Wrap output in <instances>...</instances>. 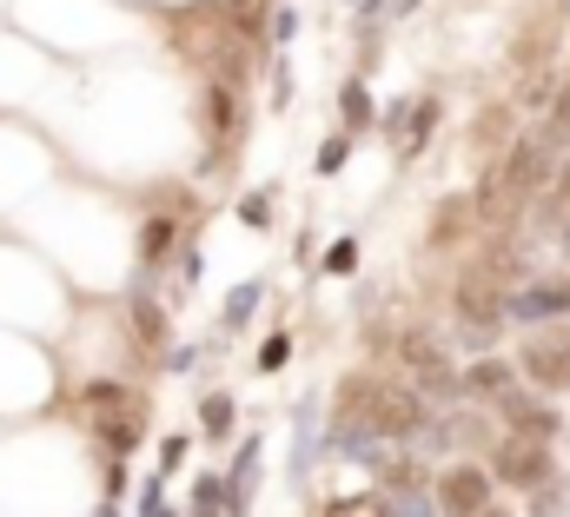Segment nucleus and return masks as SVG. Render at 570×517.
Returning a JSON list of instances; mask_svg holds the SVG:
<instances>
[{"label": "nucleus", "instance_id": "obj_1", "mask_svg": "<svg viewBox=\"0 0 570 517\" xmlns=\"http://www.w3.org/2000/svg\"><path fill=\"white\" fill-rule=\"evenodd\" d=\"M365 424L391 445H419L432 431V398L419 385H372V405H365Z\"/></svg>", "mask_w": 570, "mask_h": 517}, {"label": "nucleus", "instance_id": "obj_34", "mask_svg": "<svg viewBox=\"0 0 570 517\" xmlns=\"http://www.w3.org/2000/svg\"><path fill=\"white\" fill-rule=\"evenodd\" d=\"M484 517H511V510H498V504H492V510H484Z\"/></svg>", "mask_w": 570, "mask_h": 517}, {"label": "nucleus", "instance_id": "obj_11", "mask_svg": "<svg viewBox=\"0 0 570 517\" xmlns=\"http://www.w3.org/2000/svg\"><path fill=\"white\" fill-rule=\"evenodd\" d=\"M206 127H213V146H232L239 140V100H232L226 80L206 86Z\"/></svg>", "mask_w": 570, "mask_h": 517}, {"label": "nucleus", "instance_id": "obj_5", "mask_svg": "<svg viewBox=\"0 0 570 517\" xmlns=\"http://www.w3.org/2000/svg\"><path fill=\"white\" fill-rule=\"evenodd\" d=\"M492 491H498V478L484 471V465H451V471L432 484L438 517H484V510H492Z\"/></svg>", "mask_w": 570, "mask_h": 517}, {"label": "nucleus", "instance_id": "obj_35", "mask_svg": "<svg viewBox=\"0 0 570 517\" xmlns=\"http://www.w3.org/2000/svg\"><path fill=\"white\" fill-rule=\"evenodd\" d=\"M153 517H173V510H153Z\"/></svg>", "mask_w": 570, "mask_h": 517}, {"label": "nucleus", "instance_id": "obj_10", "mask_svg": "<svg viewBox=\"0 0 570 517\" xmlns=\"http://www.w3.org/2000/svg\"><path fill=\"white\" fill-rule=\"evenodd\" d=\"M458 378H464V398H492V405H498V398L518 385V365H505V359H477V365L458 372Z\"/></svg>", "mask_w": 570, "mask_h": 517}, {"label": "nucleus", "instance_id": "obj_24", "mask_svg": "<svg viewBox=\"0 0 570 517\" xmlns=\"http://www.w3.org/2000/svg\"><path fill=\"white\" fill-rule=\"evenodd\" d=\"M492 140H511V107H492L477 127V146H492Z\"/></svg>", "mask_w": 570, "mask_h": 517}, {"label": "nucleus", "instance_id": "obj_26", "mask_svg": "<svg viewBox=\"0 0 570 517\" xmlns=\"http://www.w3.org/2000/svg\"><path fill=\"white\" fill-rule=\"evenodd\" d=\"M544 213H550V219H570V159H563V172H557V187H550Z\"/></svg>", "mask_w": 570, "mask_h": 517}, {"label": "nucleus", "instance_id": "obj_15", "mask_svg": "<svg viewBox=\"0 0 570 517\" xmlns=\"http://www.w3.org/2000/svg\"><path fill=\"white\" fill-rule=\"evenodd\" d=\"M339 107H345V127H352V133L378 120V107H372V94H365V80H345V94H339Z\"/></svg>", "mask_w": 570, "mask_h": 517}, {"label": "nucleus", "instance_id": "obj_33", "mask_svg": "<svg viewBox=\"0 0 570 517\" xmlns=\"http://www.w3.org/2000/svg\"><path fill=\"white\" fill-rule=\"evenodd\" d=\"M557 245H563V258H570V219H563V232H557Z\"/></svg>", "mask_w": 570, "mask_h": 517}, {"label": "nucleus", "instance_id": "obj_31", "mask_svg": "<svg viewBox=\"0 0 570 517\" xmlns=\"http://www.w3.org/2000/svg\"><path fill=\"white\" fill-rule=\"evenodd\" d=\"M272 34H279V40H292V34H299V14H292V8H279V14H272Z\"/></svg>", "mask_w": 570, "mask_h": 517}, {"label": "nucleus", "instance_id": "obj_4", "mask_svg": "<svg viewBox=\"0 0 570 517\" xmlns=\"http://www.w3.org/2000/svg\"><path fill=\"white\" fill-rule=\"evenodd\" d=\"M518 372L537 392H570V325L563 332H531L524 352H518Z\"/></svg>", "mask_w": 570, "mask_h": 517}, {"label": "nucleus", "instance_id": "obj_9", "mask_svg": "<svg viewBox=\"0 0 570 517\" xmlns=\"http://www.w3.org/2000/svg\"><path fill=\"white\" fill-rule=\"evenodd\" d=\"M398 359H404V365L419 372V385H425V378H438V372H451L445 345H438L432 332H404V338H398Z\"/></svg>", "mask_w": 570, "mask_h": 517}, {"label": "nucleus", "instance_id": "obj_22", "mask_svg": "<svg viewBox=\"0 0 570 517\" xmlns=\"http://www.w3.org/2000/svg\"><path fill=\"white\" fill-rule=\"evenodd\" d=\"M100 438H107V452H113V458H126V452L140 445V424H133V418H113V424L100 431Z\"/></svg>", "mask_w": 570, "mask_h": 517}, {"label": "nucleus", "instance_id": "obj_14", "mask_svg": "<svg viewBox=\"0 0 570 517\" xmlns=\"http://www.w3.org/2000/svg\"><path fill=\"white\" fill-rule=\"evenodd\" d=\"M133 338L146 345V352H159V345H167V312H159V305H153L146 292L133 299Z\"/></svg>", "mask_w": 570, "mask_h": 517}, {"label": "nucleus", "instance_id": "obj_6", "mask_svg": "<svg viewBox=\"0 0 570 517\" xmlns=\"http://www.w3.org/2000/svg\"><path fill=\"white\" fill-rule=\"evenodd\" d=\"M505 305H511L505 279H492V273H464L458 279V325L464 332H498L505 325Z\"/></svg>", "mask_w": 570, "mask_h": 517}, {"label": "nucleus", "instance_id": "obj_7", "mask_svg": "<svg viewBox=\"0 0 570 517\" xmlns=\"http://www.w3.org/2000/svg\"><path fill=\"white\" fill-rule=\"evenodd\" d=\"M498 418L511 424V438H537V445H550L557 431H563V418L550 411V398H537V392H524V385H511V392L498 398Z\"/></svg>", "mask_w": 570, "mask_h": 517}, {"label": "nucleus", "instance_id": "obj_2", "mask_svg": "<svg viewBox=\"0 0 570 517\" xmlns=\"http://www.w3.org/2000/svg\"><path fill=\"white\" fill-rule=\"evenodd\" d=\"M544 172H550V140H544V133H531V140H511L505 166L492 172V180H484L477 206H498V200H531V193L544 187Z\"/></svg>", "mask_w": 570, "mask_h": 517}, {"label": "nucleus", "instance_id": "obj_13", "mask_svg": "<svg viewBox=\"0 0 570 517\" xmlns=\"http://www.w3.org/2000/svg\"><path fill=\"white\" fill-rule=\"evenodd\" d=\"M312 418H318V411H312V398H305V405L292 411V431H299V438H292V484H305V478H312V458H318V438H312Z\"/></svg>", "mask_w": 570, "mask_h": 517}, {"label": "nucleus", "instance_id": "obj_29", "mask_svg": "<svg viewBox=\"0 0 570 517\" xmlns=\"http://www.w3.org/2000/svg\"><path fill=\"white\" fill-rule=\"evenodd\" d=\"M345 153H352L345 140H325V146H318V172H339V166H345Z\"/></svg>", "mask_w": 570, "mask_h": 517}, {"label": "nucleus", "instance_id": "obj_20", "mask_svg": "<svg viewBox=\"0 0 570 517\" xmlns=\"http://www.w3.org/2000/svg\"><path fill=\"white\" fill-rule=\"evenodd\" d=\"M253 312H259V279H246V286H239V292H232V299H226V325H232V332H239V325H246V318H253Z\"/></svg>", "mask_w": 570, "mask_h": 517}, {"label": "nucleus", "instance_id": "obj_8", "mask_svg": "<svg viewBox=\"0 0 570 517\" xmlns=\"http://www.w3.org/2000/svg\"><path fill=\"white\" fill-rule=\"evenodd\" d=\"M570 312V279H557V286H524V292H511V305H505V318H518V325H544V318H563Z\"/></svg>", "mask_w": 570, "mask_h": 517}, {"label": "nucleus", "instance_id": "obj_30", "mask_svg": "<svg viewBox=\"0 0 570 517\" xmlns=\"http://www.w3.org/2000/svg\"><path fill=\"white\" fill-rule=\"evenodd\" d=\"M153 510H167V491H159V478H146V491H140V517H153Z\"/></svg>", "mask_w": 570, "mask_h": 517}, {"label": "nucleus", "instance_id": "obj_12", "mask_svg": "<svg viewBox=\"0 0 570 517\" xmlns=\"http://www.w3.org/2000/svg\"><path fill=\"white\" fill-rule=\"evenodd\" d=\"M180 245V219H167V213H153V219H140V258L146 266H159Z\"/></svg>", "mask_w": 570, "mask_h": 517}, {"label": "nucleus", "instance_id": "obj_3", "mask_svg": "<svg viewBox=\"0 0 570 517\" xmlns=\"http://www.w3.org/2000/svg\"><path fill=\"white\" fill-rule=\"evenodd\" d=\"M484 471H492L498 484H511V491H544L557 478L550 471V445H537V438H498Z\"/></svg>", "mask_w": 570, "mask_h": 517}, {"label": "nucleus", "instance_id": "obj_28", "mask_svg": "<svg viewBox=\"0 0 570 517\" xmlns=\"http://www.w3.org/2000/svg\"><path fill=\"white\" fill-rule=\"evenodd\" d=\"M352 266H359V239H339L325 252V273H352Z\"/></svg>", "mask_w": 570, "mask_h": 517}, {"label": "nucleus", "instance_id": "obj_18", "mask_svg": "<svg viewBox=\"0 0 570 517\" xmlns=\"http://www.w3.org/2000/svg\"><path fill=\"white\" fill-rule=\"evenodd\" d=\"M438 127V100H412V120H404V153H419Z\"/></svg>", "mask_w": 570, "mask_h": 517}, {"label": "nucleus", "instance_id": "obj_32", "mask_svg": "<svg viewBox=\"0 0 570 517\" xmlns=\"http://www.w3.org/2000/svg\"><path fill=\"white\" fill-rule=\"evenodd\" d=\"M180 458H186V438H167V445H159V465H167V471H173Z\"/></svg>", "mask_w": 570, "mask_h": 517}, {"label": "nucleus", "instance_id": "obj_17", "mask_svg": "<svg viewBox=\"0 0 570 517\" xmlns=\"http://www.w3.org/2000/svg\"><path fill=\"white\" fill-rule=\"evenodd\" d=\"M325 517H391V510H385V491H359V497H332Z\"/></svg>", "mask_w": 570, "mask_h": 517}, {"label": "nucleus", "instance_id": "obj_19", "mask_svg": "<svg viewBox=\"0 0 570 517\" xmlns=\"http://www.w3.org/2000/svg\"><path fill=\"white\" fill-rule=\"evenodd\" d=\"M80 398H87V411H100V418H120V411H126V392H120L113 378H94Z\"/></svg>", "mask_w": 570, "mask_h": 517}, {"label": "nucleus", "instance_id": "obj_25", "mask_svg": "<svg viewBox=\"0 0 570 517\" xmlns=\"http://www.w3.org/2000/svg\"><path fill=\"white\" fill-rule=\"evenodd\" d=\"M239 219L266 232V226H272V200H266V193H246V200H239Z\"/></svg>", "mask_w": 570, "mask_h": 517}, {"label": "nucleus", "instance_id": "obj_16", "mask_svg": "<svg viewBox=\"0 0 570 517\" xmlns=\"http://www.w3.org/2000/svg\"><path fill=\"white\" fill-rule=\"evenodd\" d=\"M199 424H206V445H219L226 431H232V398H226V392L199 398Z\"/></svg>", "mask_w": 570, "mask_h": 517}, {"label": "nucleus", "instance_id": "obj_27", "mask_svg": "<svg viewBox=\"0 0 570 517\" xmlns=\"http://www.w3.org/2000/svg\"><path fill=\"white\" fill-rule=\"evenodd\" d=\"M286 359H292V338H286V332H272V338L259 345V365H266V372H279Z\"/></svg>", "mask_w": 570, "mask_h": 517}, {"label": "nucleus", "instance_id": "obj_23", "mask_svg": "<svg viewBox=\"0 0 570 517\" xmlns=\"http://www.w3.org/2000/svg\"><path fill=\"white\" fill-rule=\"evenodd\" d=\"M458 232H464V200L438 206V226H432V245H445V239H458Z\"/></svg>", "mask_w": 570, "mask_h": 517}, {"label": "nucleus", "instance_id": "obj_21", "mask_svg": "<svg viewBox=\"0 0 570 517\" xmlns=\"http://www.w3.org/2000/svg\"><path fill=\"white\" fill-rule=\"evenodd\" d=\"M563 504H570V491H563V478H550L544 491H531V517H563Z\"/></svg>", "mask_w": 570, "mask_h": 517}]
</instances>
